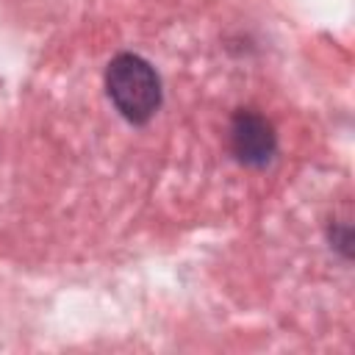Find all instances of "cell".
<instances>
[{
  "label": "cell",
  "instance_id": "6da1fadb",
  "mask_svg": "<svg viewBox=\"0 0 355 355\" xmlns=\"http://www.w3.org/2000/svg\"><path fill=\"white\" fill-rule=\"evenodd\" d=\"M105 86L116 111L133 125L150 122L161 105V80L155 69L133 53H122L108 64Z\"/></svg>",
  "mask_w": 355,
  "mask_h": 355
},
{
  "label": "cell",
  "instance_id": "7a4b0ae2",
  "mask_svg": "<svg viewBox=\"0 0 355 355\" xmlns=\"http://www.w3.org/2000/svg\"><path fill=\"white\" fill-rule=\"evenodd\" d=\"M230 144L241 164L247 166H263L272 161L277 139L269 119H263L255 111H239L230 125Z\"/></svg>",
  "mask_w": 355,
  "mask_h": 355
}]
</instances>
